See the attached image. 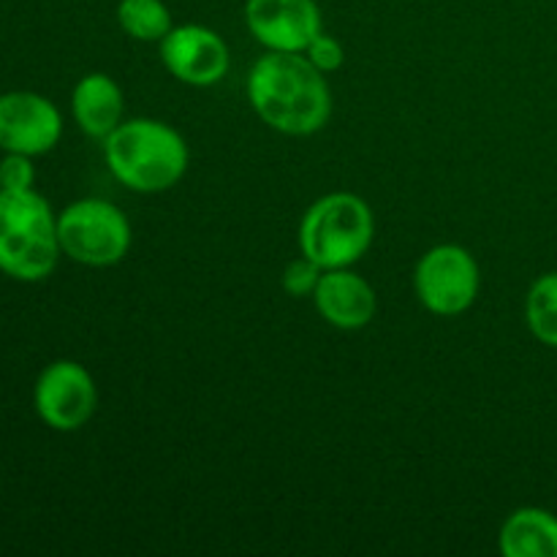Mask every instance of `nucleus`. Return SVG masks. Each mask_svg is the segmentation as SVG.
<instances>
[{"instance_id":"1","label":"nucleus","mask_w":557,"mask_h":557,"mask_svg":"<svg viewBox=\"0 0 557 557\" xmlns=\"http://www.w3.org/2000/svg\"><path fill=\"white\" fill-rule=\"evenodd\" d=\"M248 101L270 128L310 136L330 123L332 92L324 74L299 52H267L248 74Z\"/></svg>"},{"instance_id":"2","label":"nucleus","mask_w":557,"mask_h":557,"mask_svg":"<svg viewBox=\"0 0 557 557\" xmlns=\"http://www.w3.org/2000/svg\"><path fill=\"white\" fill-rule=\"evenodd\" d=\"M103 156L109 172L136 194H163L188 169V145L161 120H123L103 139Z\"/></svg>"},{"instance_id":"3","label":"nucleus","mask_w":557,"mask_h":557,"mask_svg":"<svg viewBox=\"0 0 557 557\" xmlns=\"http://www.w3.org/2000/svg\"><path fill=\"white\" fill-rule=\"evenodd\" d=\"M63 256L58 215L36 190H0V272L22 283L49 277Z\"/></svg>"},{"instance_id":"4","label":"nucleus","mask_w":557,"mask_h":557,"mask_svg":"<svg viewBox=\"0 0 557 557\" xmlns=\"http://www.w3.org/2000/svg\"><path fill=\"white\" fill-rule=\"evenodd\" d=\"M375 221L368 201L348 190L321 196L299 223V250L321 270H341L362 259L373 245Z\"/></svg>"},{"instance_id":"5","label":"nucleus","mask_w":557,"mask_h":557,"mask_svg":"<svg viewBox=\"0 0 557 557\" xmlns=\"http://www.w3.org/2000/svg\"><path fill=\"white\" fill-rule=\"evenodd\" d=\"M63 256L85 267H112L131 250V223L107 199L71 201L58 215Z\"/></svg>"},{"instance_id":"6","label":"nucleus","mask_w":557,"mask_h":557,"mask_svg":"<svg viewBox=\"0 0 557 557\" xmlns=\"http://www.w3.org/2000/svg\"><path fill=\"white\" fill-rule=\"evenodd\" d=\"M479 264L462 245L444 243L430 248L419 259L417 272H413V288L417 297L430 313L460 315L476 302L479 297Z\"/></svg>"},{"instance_id":"7","label":"nucleus","mask_w":557,"mask_h":557,"mask_svg":"<svg viewBox=\"0 0 557 557\" xmlns=\"http://www.w3.org/2000/svg\"><path fill=\"white\" fill-rule=\"evenodd\" d=\"M38 419L58 433H74L92 419L98 389L92 375L74 359H54L38 373L33 386Z\"/></svg>"},{"instance_id":"8","label":"nucleus","mask_w":557,"mask_h":557,"mask_svg":"<svg viewBox=\"0 0 557 557\" xmlns=\"http://www.w3.org/2000/svg\"><path fill=\"white\" fill-rule=\"evenodd\" d=\"M63 136L60 109L41 92L11 90L0 96V150L44 156Z\"/></svg>"},{"instance_id":"9","label":"nucleus","mask_w":557,"mask_h":557,"mask_svg":"<svg viewBox=\"0 0 557 557\" xmlns=\"http://www.w3.org/2000/svg\"><path fill=\"white\" fill-rule=\"evenodd\" d=\"M245 25L270 52L302 54L321 33V11L315 0H245Z\"/></svg>"},{"instance_id":"10","label":"nucleus","mask_w":557,"mask_h":557,"mask_svg":"<svg viewBox=\"0 0 557 557\" xmlns=\"http://www.w3.org/2000/svg\"><path fill=\"white\" fill-rule=\"evenodd\" d=\"M161 60L183 85L210 87L226 76L228 47L212 27L177 25L161 41Z\"/></svg>"},{"instance_id":"11","label":"nucleus","mask_w":557,"mask_h":557,"mask_svg":"<svg viewBox=\"0 0 557 557\" xmlns=\"http://www.w3.org/2000/svg\"><path fill=\"white\" fill-rule=\"evenodd\" d=\"M313 305L326 324L337 330H362L375 315V292L362 275L348 267L324 270L313 292Z\"/></svg>"},{"instance_id":"12","label":"nucleus","mask_w":557,"mask_h":557,"mask_svg":"<svg viewBox=\"0 0 557 557\" xmlns=\"http://www.w3.org/2000/svg\"><path fill=\"white\" fill-rule=\"evenodd\" d=\"M71 112L76 125L92 139H107L123 123L125 98L109 74H85L71 92Z\"/></svg>"},{"instance_id":"13","label":"nucleus","mask_w":557,"mask_h":557,"mask_svg":"<svg viewBox=\"0 0 557 557\" xmlns=\"http://www.w3.org/2000/svg\"><path fill=\"white\" fill-rule=\"evenodd\" d=\"M498 547L506 557H557V517L539 506L511 511L500 525Z\"/></svg>"},{"instance_id":"14","label":"nucleus","mask_w":557,"mask_h":557,"mask_svg":"<svg viewBox=\"0 0 557 557\" xmlns=\"http://www.w3.org/2000/svg\"><path fill=\"white\" fill-rule=\"evenodd\" d=\"M117 22L125 36L136 41H158L172 30V11L163 0H120Z\"/></svg>"},{"instance_id":"15","label":"nucleus","mask_w":557,"mask_h":557,"mask_svg":"<svg viewBox=\"0 0 557 557\" xmlns=\"http://www.w3.org/2000/svg\"><path fill=\"white\" fill-rule=\"evenodd\" d=\"M525 321L542 346L557 348V272L533 281L525 297Z\"/></svg>"},{"instance_id":"16","label":"nucleus","mask_w":557,"mask_h":557,"mask_svg":"<svg viewBox=\"0 0 557 557\" xmlns=\"http://www.w3.org/2000/svg\"><path fill=\"white\" fill-rule=\"evenodd\" d=\"M321 275H324V270L302 253L299 259L288 261L286 270H283V288H286L292 297H313Z\"/></svg>"},{"instance_id":"17","label":"nucleus","mask_w":557,"mask_h":557,"mask_svg":"<svg viewBox=\"0 0 557 557\" xmlns=\"http://www.w3.org/2000/svg\"><path fill=\"white\" fill-rule=\"evenodd\" d=\"M302 54L321 71V74L341 71L343 63H346V49H343V44L337 41L335 36H326L324 30L308 44V49H305Z\"/></svg>"},{"instance_id":"18","label":"nucleus","mask_w":557,"mask_h":557,"mask_svg":"<svg viewBox=\"0 0 557 557\" xmlns=\"http://www.w3.org/2000/svg\"><path fill=\"white\" fill-rule=\"evenodd\" d=\"M36 183L33 158L22 152H5L0 161V190H30Z\"/></svg>"}]
</instances>
